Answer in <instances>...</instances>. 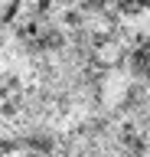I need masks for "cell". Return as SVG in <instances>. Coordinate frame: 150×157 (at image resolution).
<instances>
[{
  "instance_id": "1",
  "label": "cell",
  "mask_w": 150,
  "mask_h": 157,
  "mask_svg": "<svg viewBox=\"0 0 150 157\" xmlns=\"http://www.w3.org/2000/svg\"><path fill=\"white\" fill-rule=\"evenodd\" d=\"M95 59H98L101 66H118L121 62V46L118 43H98V49H95Z\"/></svg>"
}]
</instances>
